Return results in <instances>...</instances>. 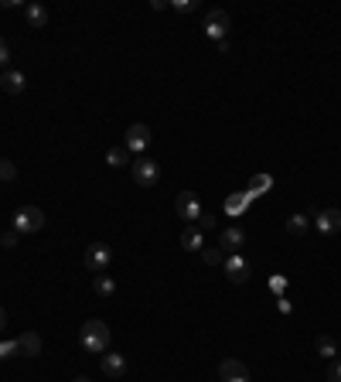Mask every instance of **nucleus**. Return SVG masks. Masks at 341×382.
Wrapping results in <instances>:
<instances>
[{"label":"nucleus","mask_w":341,"mask_h":382,"mask_svg":"<svg viewBox=\"0 0 341 382\" xmlns=\"http://www.w3.org/2000/svg\"><path fill=\"white\" fill-rule=\"evenodd\" d=\"M41 225H45V212L34 208V205H21V208L14 212V222H10V229L21 232V236H31V232H38Z\"/></svg>","instance_id":"f03ea898"},{"label":"nucleus","mask_w":341,"mask_h":382,"mask_svg":"<svg viewBox=\"0 0 341 382\" xmlns=\"http://www.w3.org/2000/svg\"><path fill=\"white\" fill-rule=\"evenodd\" d=\"M102 376L123 379V376H126V359H123L120 352H102Z\"/></svg>","instance_id":"f8f14e48"},{"label":"nucleus","mask_w":341,"mask_h":382,"mask_svg":"<svg viewBox=\"0 0 341 382\" xmlns=\"http://www.w3.org/2000/svg\"><path fill=\"white\" fill-rule=\"evenodd\" d=\"M7 328V314H3V307H0V331Z\"/></svg>","instance_id":"2f4dec72"},{"label":"nucleus","mask_w":341,"mask_h":382,"mask_svg":"<svg viewBox=\"0 0 341 382\" xmlns=\"http://www.w3.org/2000/svg\"><path fill=\"white\" fill-rule=\"evenodd\" d=\"M311 218H314V229H318L321 236H335V232H341V212L338 208H321V212H314Z\"/></svg>","instance_id":"1a4fd4ad"},{"label":"nucleus","mask_w":341,"mask_h":382,"mask_svg":"<svg viewBox=\"0 0 341 382\" xmlns=\"http://www.w3.org/2000/svg\"><path fill=\"white\" fill-rule=\"evenodd\" d=\"M314 352H318L321 359L335 362V355H338V345H335V338H331V335H321V338L314 341Z\"/></svg>","instance_id":"f3484780"},{"label":"nucleus","mask_w":341,"mask_h":382,"mask_svg":"<svg viewBox=\"0 0 341 382\" xmlns=\"http://www.w3.org/2000/svg\"><path fill=\"white\" fill-rule=\"evenodd\" d=\"M270 185H273V178L259 175V178H253V181H250V191H246V194H250V198H256V194H263V191L270 188Z\"/></svg>","instance_id":"412c9836"},{"label":"nucleus","mask_w":341,"mask_h":382,"mask_svg":"<svg viewBox=\"0 0 341 382\" xmlns=\"http://www.w3.org/2000/svg\"><path fill=\"white\" fill-rule=\"evenodd\" d=\"M177 215L188 218V222H198V218H201V201H198L195 191H181V194H177Z\"/></svg>","instance_id":"9d476101"},{"label":"nucleus","mask_w":341,"mask_h":382,"mask_svg":"<svg viewBox=\"0 0 341 382\" xmlns=\"http://www.w3.org/2000/svg\"><path fill=\"white\" fill-rule=\"evenodd\" d=\"M72 382H89V376H79V379H72Z\"/></svg>","instance_id":"473e14b6"},{"label":"nucleus","mask_w":341,"mask_h":382,"mask_svg":"<svg viewBox=\"0 0 341 382\" xmlns=\"http://www.w3.org/2000/svg\"><path fill=\"white\" fill-rule=\"evenodd\" d=\"M246 201H250V194H236V198H229V201H226V212L239 215V212L246 208Z\"/></svg>","instance_id":"4be33fe9"},{"label":"nucleus","mask_w":341,"mask_h":382,"mask_svg":"<svg viewBox=\"0 0 341 382\" xmlns=\"http://www.w3.org/2000/svg\"><path fill=\"white\" fill-rule=\"evenodd\" d=\"M92 290H96L99 297H113V293H116V284H113L109 273H96V277H92Z\"/></svg>","instance_id":"a211bd4d"},{"label":"nucleus","mask_w":341,"mask_h":382,"mask_svg":"<svg viewBox=\"0 0 341 382\" xmlns=\"http://www.w3.org/2000/svg\"><path fill=\"white\" fill-rule=\"evenodd\" d=\"M24 86H28V79H24V72H17V69H3V76H0V89L7 95H21L24 93Z\"/></svg>","instance_id":"ddd939ff"},{"label":"nucleus","mask_w":341,"mask_h":382,"mask_svg":"<svg viewBox=\"0 0 341 382\" xmlns=\"http://www.w3.org/2000/svg\"><path fill=\"white\" fill-rule=\"evenodd\" d=\"M201 256H205V263H208V267H219V263L226 260V253H222V249H201Z\"/></svg>","instance_id":"5701e85b"},{"label":"nucleus","mask_w":341,"mask_h":382,"mask_svg":"<svg viewBox=\"0 0 341 382\" xmlns=\"http://www.w3.org/2000/svg\"><path fill=\"white\" fill-rule=\"evenodd\" d=\"M307 225H311V218H307V215H300V212L287 218V232H290V236H304V232H307Z\"/></svg>","instance_id":"aec40b11"},{"label":"nucleus","mask_w":341,"mask_h":382,"mask_svg":"<svg viewBox=\"0 0 341 382\" xmlns=\"http://www.w3.org/2000/svg\"><path fill=\"white\" fill-rule=\"evenodd\" d=\"M222 273H226L232 284H246V280H250V260L239 256V253H232V256L222 260Z\"/></svg>","instance_id":"0eeeda50"},{"label":"nucleus","mask_w":341,"mask_h":382,"mask_svg":"<svg viewBox=\"0 0 341 382\" xmlns=\"http://www.w3.org/2000/svg\"><path fill=\"white\" fill-rule=\"evenodd\" d=\"M17 341V355H24V359H38L41 355V338L34 335V331H24L21 338H14Z\"/></svg>","instance_id":"4468645a"},{"label":"nucleus","mask_w":341,"mask_h":382,"mask_svg":"<svg viewBox=\"0 0 341 382\" xmlns=\"http://www.w3.org/2000/svg\"><path fill=\"white\" fill-rule=\"evenodd\" d=\"M109 263H113V249H109L106 243H92V246L85 249V270H89V273H106Z\"/></svg>","instance_id":"7ed1b4c3"},{"label":"nucleus","mask_w":341,"mask_h":382,"mask_svg":"<svg viewBox=\"0 0 341 382\" xmlns=\"http://www.w3.org/2000/svg\"><path fill=\"white\" fill-rule=\"evenodd\" d=\"M10 355H17V341H3L0 338V359H10Z\"/></svg>","instance_id":"bb28decb"},{"label":"nucleus","mask_w":341,"mask_h":382,"mask_svg":"<svg viewBox=\"0 0 341 382\" xmlns=\"http://www.w3.org/2000/svg\"><path fill=\"white\" fill-rule=\"evenodd\" d=\"M198 229H201V232H205V229H215V215L201 212V218H198Z\"/></svg>","instance_id":"c85d7f7f"},{"label":"nucleus","mask_w":341,"mask_h":382,"mask_svg":"<svg viewBox=\"0 0 341 382\" xmlns=\"http://www.w3.org/2000/svg\"><path fill=\"white\" fill-rule=\"evenodd\" d=\"M79 341H82V348L89 352V355H102V352H109V328H106V321H99V317L85 321L82 331H79Z\"/></svg>","instance_id":"f257e3e1"},{"label":"nucleus","mask_w":341,"mask_h":382,"mask_svg":"<svg viewBox=\"0 0 341 382\" xmlns=\"http://www.w3.org/2000/svg\"><path fill=\"white\" fill-rule=\"evenodd\" d=\"M17 239H21V232H14V229H7V232L0 236V246H3V249H14V246H17Z\"/></svg>","instance_id":"393cba45"},{"label":"nucleus","mask_w":341,"mask_h":382,"mask_svg":"<svg viewBox=\"0 0 341 382\" xmlns=\"http://www.w3.org/2000/svg\"><path fill=\"white\" fill-rule=\"evenodd\" d=\"M106 164L109 168H126L130 164V150L126 147H109L106 150Z\"/></svg>","instance_id":"6ab92c4d"},{"label":"nucleus","mask_w":341,"mask_h":382,"mask_svg":"<svg viewBox=\"0 0 341 382\" xmlns=\"http://www.w3.org/2000/svg\"><path fill=\"white\" fill-rule=\"evenodd\" d=\"M17 178V168L10 161H0V181H14Z\"/></svg>","instance_id":"a878e982"},{"label":"nucleus","mask_w":341,"mask_h":382,"mask_svg":"<svg viewBox=\"0 0 341 382\" xmlns=\"http://www.w3.org/2000/svg\"><path fill=\"white\" fill-rule=\"evenodd\" d=\"M181 246H184L188 253H198V249H205V236H201V229H198V225H188V229L181 232Z\"/></svg>","instance_id":"2eb2a0df"},{"label":"nucleus","mask_w":341,"mask_h":382,"mask_svg":"<svg viewBox=\"0 0 341 382\" xmlns=\"http://www.w3.org/2000/svg\"><path fill=\"white\" fill-rule=\"evenodd\" d=\"M0 41H3V38H0Z\"/></svg>","instance_id":"72a5a7b5"},{"label":"nucleus","mask_w":341,"mask_h":382,"mask_svg":"<svg viewBox=\"0 0 341 382\" xmlns=\"http://www.w3.org/2000/svg\"><path fill=\"white\" fill-rule=\"evenodd\" d=\"M130 171H133V181H137L140 188H154V185H157V178H161L157 161H151V157H137V161L130 164Z\"/></svg>","instance_id":"20e7f679"},{"label":"nucleus","mask_w":341,"mask_h":382,"mask_svg":"<svg viewBox=\"0 0 341 382\" xmlns=\"http://www.w3.org/2000/svg\"><path fill=\"white\" fill-rule=\"evenodd\" d=\"M270 286H273L276 293H283V286H287V280H283V277H273V280H270Z\"/></svg>","instance_id":"7c9ffc66"},{"label":"nucleus","mask_w":341,"mask_h":382,"mask_svg":"<svg viewBox=\"0 0 341 382\" xmlns=\"http://www.w3.org/2000/svg\"><path fill=\"white\" fill-rule=\"evenodd\" d=\"M219 379L222 382H250V369L239 359H226L219 362Z\"/></svg>","instance_id":"9b49d317"},{"label":"nucleus","mask_w":341,"mask_h":382,"mask_svg":"<svg viewBox=\"0 0 341 382\" xmlns=\"http://www.w3.org/2000/svg\"><path fill=\"white\" fill-rule=\"evenodd\" d=\"M198 3L195 0H170V10H177V14H191Z\"/></svg>","instance_id":"b1692460"},{"label":"nucleus","mask_w":341,"mask_h":382,"mask_svg":"<svg viewBox=\"0 0 341 382\" xmlns=\"http://www.w3.org/2000/svg\"><path fill=\"white\" fill-rule=\"evenodd\" d=\"M246 246V229H239V225H226L222 232H219V249L222 253H239Z\"/></svg>","instance_id":"6e6552de"},{"label":"nucleus","mask_w":341,"mask_h":382,"mask_svg":"<svg viewBox=\"0 0 341 382\" xmlns=\"http://www.w3.org/2000/svg\"><path fill=\"white\" fill-rule=\"evenodd\" d=\"M24 17H28L31 27H45V24H48V7H45V3H28V7H24Z\"/></svg>","instance_id":"dca6fc26"},{"label":"nucleus","mask_w":341,"mask_h":382,"mask_svg":"<svg viewBox=\"0 0 341 382\" xmlns=\"http://www.w3.org/2000/svg\"><path fill=\"white\" fill-rule=\"evenodd\" d=\"M201 27H205V34L219 45V41H226V34H229V14H226V10H208Z\"/></svg>","instance_id":"39448f33"},{"label":"nucleus","mask_w":341,"mask_h":382,"mask_svg":"<svg viewBox=\"0 0 341 382\" xmlns=\"http://www.w3.org/2000/svg\"><path fill=\"white\" fill-rule=\"evenodd\" d=\"M328 382H341V359H335L328 366Z\"/></svg>","instance_id":"cd10ccee"},{"label":"nucleus","mask_w":341,"mask_h":382,"mask_svg":"<svg viewBox=\"0 0 341 382\" xmlns=\"http://www.w3.org/2000/svg\"><path fill=\"white\" fill-rule=\"evenodd\" d=\"M130 154H140L144 157V150L151 147V126L147 123H133L130 130H126V144H123Z\"/></svg>","instance_id":"423d86ee"},{"label":"nucleus","mask_w":341,"mask_h":382,"mask_svg":"<svg viewBox=\"0 0 341 382\" xmlns=\"http://www.w3.org/2000/svg\"><path fill=\"white\" fill-rule=\"evenodd\" d=\"M7 62H10V48L7 41H0V69H7Z\"/></svg>","instance_id":"c756f323"}]
</instances>
